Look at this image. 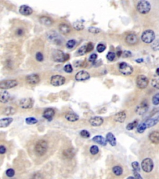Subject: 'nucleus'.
<instances>
[{"mask_svg": "<svg viewBox=\"0 0 159 179\" xmlns=\"http://www.w3.org/2000/svg\"><path fill=\"white\" fill-rule=\"evenodd\" d=\"M48 149V144L46 141L45 140H39L38 141L34 147L35 153L38 156H42L47 151Z\"/></svg>", "mask_w": 159, "mask_h": 179, "instance_id": "nucleus-1", "label": "nucleus"}, {"mask_svg": "<svg viewBox=\"0 0 159 179\" xmlns=\"http://www.w3.org/2000/svg\"><path fill=\"white\" fill-rule=\"evenodd\" d=\"M52 58L55 62H63L69 59L70 56L68 54H64L60 50H55L52 52Z\"/></svg>", "mask_w": 159, "mask_h": 179, "instance_id": "nucleus-2", "label": "nucleus"}, {"mask_svg": "<svg viewBox=\"0 0 159 179\" xmlns=\"http://www.w3.org/2000/svg\"><path fill=\"white\" fill-rule=\"evenodd\" d=\"M155 38V32L151 29H147L144 31L142 34L141 39L146 44L153 43Z\"/></svg>", "mask_w": 159, "mask_h": 179, "instance_id": "nucleus-3", "label": "nucleus"}, {"mask_svg": "<svg viewBox=\"0 0 159 179\" xmlns=\"http://www.w3.org/2000/svg\"><path fill=\"white\" fill-rule=\"evenodd\" d=\"M151 9V3L147 1H139L137 4V10L142 14H146L150 12Z\"/></svg>", "mask_w": 159, "mask_h": 179, "instance_id": "nucleus-4", "label": "nucleus"}, {"mask_svg": "<svg viewBox=\"0 0 159 179\" xmlns=\"http://www.w3.org/2000/svg\"><path fill=\"white\" fill-rule=\"evenodd\" d=\"M153 162L151 158H146L141 162V167L142 170L146 173H150L153 169Z\"/></svg>", "mask_w": 159, "mask_h": 179, "instance_id": "nucleus-5", "label": "nucleus"}, {"mask_svg": "<svg viewBox=\"0 0 159 179\" xmlns=\"http://www.w3.org/2000/svg\"><path fill=\"white\" fill-rule=\"evenodd\" d=\"M119 70L124 75H130L133 72V68L126 62H121L119 66Z\"/></svg>", "mask_w": 159, "mask_h": 179, "instance_id": "nucleus-6", "label": "nucleus"}, {"mask_svg": "<svg viewBox=\"0 0 159 179\" xmlns=\"http://www.w3.org/2000/svg\"><path fill=\"white\" fill-rule=\"evenodd\" d=\"M148 84V79L143 75H140L136 78V85L139 89L146 88Z\"/></svg>", "mask_w": 159, "mask_h": 179, "instance_id": "nucleus-7", "label": "nucleus"}, {"mask_svg": "<svg viewBox=\"0 0 159 179\" xmlns=\"http://www.w3.org/2000/svg\"><path fill=\"white\" fill-rule=\"evenodd\" d=\"M18 85V82L16 80H7L1 81L0 83V88L1 90H7L14 88Z\"/></svg>", "mask_w": 159, "mask_h": 179, "instance_id": "nucleus-8", "label": "nucleus"}, {"mask_svg": "<svg viewBox=\"0 0 159 179\" xmlns=\"http://www.w3.org/2000/svg\"><path fill=\"white\" fill-rule=\"evenodd\" d=\"M65 82V78L60 75H53L51 78V83L55 87L61 86Z\"/></svg>", "mask_w": 159, "mask_h": 179, "instance_id": "nucleus-9", "label": "nucleus"}, {"mask_svg": "<svg viewBox=\"0 0 159 179\" xmlns=\"http://www.w3.org/2000/svg\"><path fill=\"white\" fill-rule=\"evenodd\" d=\"M34 101L32 98H26L21 99L19 102V105L23 109L31 108L33 106Z\"/></svg>", "mask_w": 159, "mask_h": 179, "instance_id": "nucleus-10", "label": "nucleus"}, {"mask_svg": "<svg viewBox=\"0 0 159 179\" xmlns=\"http://www.w3.org/2000/svg\"><path fill=\"white\" fill-rule=\"evenodd\" d=\"M148 109V104L147 101H143L136 109V112L139 115H142L145 114Z\"/></svg>", "mask_w": 159, "mask_h": 179, "instance_id": "nucleus-11", "label": "nucleus"}, {"mask_svg": "<svg viewBox=\"0 0 159 179\" xmlns=\"http://www.w3.org/2000/svg\"><path fill=\"white\" fill-rule=\"evenodd\" d=\"M89 78H90V75H89V73L88 72L84 70L78 72L75 75L76 80L78 82L87 80L89 79Z\"/></svg>", "mask_w": 159, "mask_h": 179, "instance_id": "nucleus-12", "label": "nucleus"}, {"mask_svg": "<svg viewBox=\"0 0 159 179\" xmlns=\"http://www.w3.org/2000/svg\"><path fill=\"white\" fill-rule=\"evenodd\" d=\"M26 80L28 84L34 85L39 83L40 82V77L37 74H31L27 75L26 78Z\"/></svg>", "mask_w": 159, "mask_h": 179, "instance_id": "nucleus-13", "label": "nucleus"}, {"mask_svg": "<svg viewBox=\"0 0 159 179\" xmlns=\"http://www.w3.org/2000/svg\"><path fill=\"white\" fill-rule=\"evenodd\" d=\"M139 41L138 37L135 34H129L126 37V42L127 44L130 46H134L136 45Z\"/></svg>", "mask_w": 159, "mask_h": 179, "instance_id": "nucleus-14", "label": "nucleus"}, {"mask_svg": "<svg viewBox=\"0 0 159 179\" xmlns=\"http://www.w3.org/2000/svg\"><path fill=\"white\" fill-rule=\"evenodd\" d=\"M144 123H145L147 128L155 126L157 123H159V114H158V115L154 116L152 118L147 119V120Z\"/></svg>", "mask_w": 159, "mask_h": 179, "instance_id": "nucleus-15", "label": "nucleus"}, {"mask_svg": "<svg viewBox=\"0 0 159 179\" xmlns=\"http://www.w3.org/2000/svg\"><path fill=\"white\" fill-rule=\"evenodd\" d=\"M89 124H90L92 126L97 127V126H101V124L103 123L104 120L101 117L95 116V117L91 118L90 119H89Z\"/></svg>", "mask_w": 159, "mask_h": 179, "instance_id": "nucleus-16", "label": "nucleus"}, {"mask_svg": "<svg viewBox=\"0 0 159 179\" xmlns=\"http://www.w3.org/2000/svg\"><path fill=\"white\" fill-rule=\"evenodd\" d=\"M19 13L24 16H29L31 15L33 13V10L31 8L27 6V5H22V6L19 8Z\"/></svg>", "mask_w": 159, "mask_h": 179, "instance_id": "nucleus-17", "label": "nucleus"}, {"mask_svg": "<svg viewBox=\"0 0 159 179\" xmlns=\"http://www.w3.org/2000/svg\"><path fill=\"white\" fill-rule=\"evenodd\" d=\"M148 139L150 141L154 144H159V132L157 131H152L148 136Z\"/></svg>", "mask_w": 159, "mask_h": 179, "instance_id": "nucleus-18", "label": "nucleus"}, {"mask_svg": "<svg viewBox=\"0 0 159 179\" xmlns=\"http://www.w3.org/2000/svg\"><path fill=\"white\" fill-rule=\"evenodd\" d=\"M126 113L124 111H122L116 113L114 116V121H116V122L118 123H124L126 120Z\"/></svg>", "mask_w": 159, "mask_h": 179, "instance_id": "nucleus-19", "label": "nucleus"}, {"mask_svg": "<svg viewBox=\"0 0 159 179\" xmlns=\"http://www.w3.org/2000/svg\"><path fill=\"white\" fill-rule=\"evenodd\" d=\"M62 154L65 158L71 159L75 155V149L73 148H67L63 151Z\"/></svg>", "mask_w": 159, "mask_h": 179, "instance_id": "nucleus-20", "label": "nucleus"}, {"mask_svg": "<svg viewBox=\"0 0 159 179\" xmlns=\"http://www.w3.org/2000/svg\"><path fill=\"white\" fill-rule=\"evenodd\" d=\"M58 29L59 31L61 34H64V35H67L68 34H69L71 31V28L68 25L66 24H61L59 25L58 26Z\"/></svg>", "mask_w": 159, "mask_h": 179, "instance_id": "nucleus-21", "label": "nucleus"}, {"mask_svg": "<svg viewBox=\"0 0 159 179\" xmlns=\"http://www.w3.org/2000/svg\"><path fill=\"white\" fill-rule=\"evenodd\" d=\"M93 141L97 144H100L103 146H105L107 145V139L101 136H96L93 138Z\"/></svg>", "mask_w": 159, "mask_h": 179, "instance_id": "nucleus-22", "label": "nucleus"}, {"mask_svg": "<svg viewBox=\"0 0 159 179\" xmlns=\"http://www.w3.org/2000/svg\"><path fill=\"white\" fill-rule=\"evenodd\" d=\"M48 39L49 41L53 42V43L61 44V37H59L58 34L56 32H50V34L48 35Z\"/></svg>", "mask_w": 159, "mask_h": 179, "instance_id": "nucleus-23", "label": "nucleus"}, {"mask_svg": "<svg viewBox=\"0 0 159 179\" xmlns=\"http://www.w3.org/2000/svg\"><path fill=\"white\" fill-rule=\"evenodd\" d=\"M55 115V111L52 108H47L44 111L43 113V116L48 120H51Z\"/></svg>", "mask_w": 159, "mask_h": 179, "instance_id": "nucleus-24", "label": "nucleus"}, {"mask_svg": "<svg viewBox=\"0 0 159 179\" xmlns=\"http://www.w3.org/2000/svg\"><path fill=\"white\" fill-rule=\"evenodd\" d=\"M39 21L42 24L46 26H50L53 24L52 19L47 16H41L39 18Z\"/></svg>", "mask_w": 159, "mask_h": 179, "instance_id": "nucleus-25", "label": "nucleus"}, {"mask_svg": "<svg viewBox=\"0 0 159 179\" xmlns=\"http://www.w3.org/2000/svg\"><path fill=\"white\" fill-rule=\"evenodd\" d=\"M10 94L7 91H1L0 94V101L1 103H6L8 102L10 99Z\"/></svg>", "mask_w": 159, "mask_h": 179, "instance_id": "nucleus-26", "label": "nucleus"}, {"mask_svg": "<svg viewBox=\"0 0 159 179\" xmlns=\"http://www.w3.org/2000/svg\"><path fill=\"white\" fill-rule=\"evenodd\" d=\"M13 121V119L11 118H3L0 120V128H6L9 124H11Z\"/></svg>", "mask_w": 159, "mask_h": 179, "instance_id": "nucleus-27", "label": "nucleus"}, {"mask_svg": "<svg viewBox=\"0 0 159 179\" xmlns=\"http://www.w3.org/2000/svg\"><path fill=\"white\" fill-rule=\"evenodd\" d=\"M107 141L109 143L111 146H115L116 145V137H114V134L112 132H108L106 134V138Z\"/></svg>", "mask_w": 159, "mask_h": 179, "instance_id": "nucleus-28", "label": "nucleus"}, {"mask_svg": "<svg viewBox=\"0 0 159 179\" xmlns=\"http://www.w3.org/2000/svg\"><path fill=\"white\" fill-rule=\"evenodd\" d=\"M65 118L67 121L70 122H75L78 120L79 116L77 114L75 113H68L65 115Z\"/></svg>", "mask_w": 159, "mask_h": 179, "instance_id": "nucleus-29", "label": "nucleus"}, {"mask_svg": "<svg viewBox=\"0 0 159 179\" xmlns=\"http://www.w3.org/2000/svg\"><path fill=\"white\" fill-rule=\"evenodd\" d=\"M113 172L116 176H120L123 173V169L121 166H116L113 168Z\"/></svg>", "mask_w": 159, "mask_h": 179, "instance_id": "nucleus-30", "label": "nucleus"}, {"mask_svg": "<svg viewBox=\"0 0 159 179\" xmlns=\"http://www.w3.org/2000/svg\"><path fill=\"white\" fill-rule=\"evenodd\" d=\"M73 27L75 29L77 30V31H82V30H83L84 28L83 22L80 21H77L76 22H75L73 24Z\"/></svg>", "mask_w": 159, "mask_h": 179, "instance_id": "nucleus-31", "label": "nucleus"}, {"mask_svg": "<svg viewBox=\"0 0 159 179\" xmlns=\"http://www.w3.org/2000/svg\"><path fill=\"white\" fill-rule=\"evenodd\" d=\"M16 113V109H15L14 108L11 107V106H9L5 108L4 109L3 113L5 114V115H13V114Z\"/></svg>", "mask_w": 159, "mask_h": 179, "instance_id": "nucleus-32", "label": "nucleus"}, {"mask_svg": "<svg viewBox=\"0 0 159 179\" xmlns=\"http://www.w3.org/2000/svg\"><path fill=\"white\" fill-rule=\"evenodd\" d=\"M138 125H139V124H138V121L137 120H135V121H134L132 123H129L127 125V126H126V129H127V130H128V131H131V130H132V129H134L135 128H136L137 126H138Z\"/></svg>", "mask_w": 159, "mask_h": 179, "instance_id": "nucleus-33", "label": "nucleus"}, {"mask_svg": "<svg viewBox=\"0 0 159 179\" xmlns=\"http://www.w3.org/2000/svg\"><path fill=\"white\" fill-rule=\"evenodd\" d=\"M147 126L146 125L145 123H142L140 124H139L138 126H137V132L139 133H143L144 131H146V129H147Z\"/></svg>", "mask_w": 159, "mask_h": 179, "instance_id": "nucleus-34", "label": "nucleus"}, {"mask_svg": "<svg viewBox=\"0 0 159 179\" xmlns=\"http://www.w3.org/2000/svg\"><path fill=\"white\" fill-rule=\"evenodd\" d=\"M151 47L154 51H159V39H157L153 41Z\"/></svg>", "mask_w": 159, "mask_h": 179, "instance_id": "nucleus-35", "label": "nucleus"}, {"mask_svg": "<svg viewBox=\"0 0 159 179\" xmlns=\"http://www.w3.org/2000/svg\"><path fill=\"white\" fill-rule=\"evenodd\" d=\"M151 85L157 90H159V78H153L151 81Z\"/></svg>", "mask_w": 159, "mask_h": 179, "instance_id": "nucleus-36", "label": "nucleus"}, {"mask_svg": "<svg viewBox=\"0 0 159 179\" xmlns=\"http://www.w3.org/2000/svg\"><path fill=\"white\" fill-rule=\"evenodd\" d=\"M38 122L37 119L35 118L31 117V118H27L26 119V123L27 124H35Z\"/></svg>", "mask_w": 159, "mask_h": 179, "instance_id": "nucleus-37", "label": "nucleus"}, {"mask_svg": "<svg viewBox=\"0 0 159 179\" xmlns=\"http://www.w3.org/2000/svg\"><path fill=\"white\" fill-rule=\"evenodd\" d=\"M89 151H90V153L92 155H96L99 152V148L97 146L93 145L89 149Z\"/></svg>", "mask_w": 159, "mask_h": 179, "instance_id": "nucleus-38", "label": "nucleus"}, {"mask_svg": "<svg viewBox=\"0 0 159 179\" xmlns=\"http://www.w3.org/2000/svg\"><path fill=\"white\" fill-rule=\"evenodd\" d=\"M152 101L153 105L157 106L158 104H159V93H156L155 95L153 97Z\"/></svg>", "mask_w": 159, "mask_h": 179, "instance_id": "nucleus-39", "label": "nucleus"}, {"mask_svg": "<svg viewBox=\"0 0 159 179\" xmlns=\"http://www.w3.org/2000/svg\"><path fill=\"white\" fill-rule=\"evenodd\" d=\"M132 167L133 168V171H136L137 172H140L141 168L139 163L137 161H134L132 163Z\"/></svg>", "mask_w": 159, "mask_h": 179, "instance_id": "nucleus-40", "label": "nucleus"}, {"mask_svg": "<svg viewBox=\"0 0 159 179\" xmlns=\"http://www.w3.org/2000/svg\"><path fill=\"white\" fill-rule=\"evenodd\" d=\"M76 44V41H75L74 39H72L68 41L67 44H66V46L68 49H72L74 47V46H75Z\"/></svg>", "mask_w": 159, "mask_h": 179, "instance_id": "nucleus-41", "label": "nucleus"}, {"mask_svg": "<svg viewBox=\"0 0 159 179\" xmlns=\"http://www.w3.org/2000/svg\"><path fill=\"white\" fill-rule=\"evenodd\" d=\"M86 53H87V46H82L78 51V54L80 55V56H83V55H84Z\"/></svg>", "mask_w": 159, "mask_h": 179, "instance_id": "nucleus-42", "label": "nucleus"}, {"mask_svg": "<svg viewBox=\"0 0 159 179\" xmlns=\"http://www.w3.org/2000/svg\"><path fill=\"white\" fill-rule=\"evenodd\" d=\"M106 47L105 45H104L103 44H99L98 45V46L96 47V50L99 53H102L104 51H105Z\"/></svg>", "mask_w": 159, "mask_h": 179, "instance_id": "nucleus-43", "label": "nucleus"}, {"mask_svg": "<svg viewBox=\"0 0 159 179\" xmlns=\"http://www.w3.org/2000/svg\"><path fill=\"white\" fill-rule=\"evenodd\" d=\"M88 31L91 33L93 34H98L101 32V29L97 28V27H90L88 28Z\"/></svg>", "mask_w": 159, "mask_h": 179, "instance_id": "nucleus-44", "label": "nucleus"}, {"mask_svg": "<svg viewBox=\"0 0 159 179\" xmlns=\"http://www.w3.org/2000/svg\"><path fill=\"white\" fill-rule=\"evenodd\" d=\"M6 175L8 177H13L15 175V171L13 168H9L6 171Z\"/></svg>", "mask_w": 159, "mask_h": 179, "instance_id": "nucleus-45", "label": "nucleus"}, {"mask_svg": "<svg viewBox=\"0 0 159 179\" xmlns=\"http://www.w3.org/2000/svg\"><path fill=\"white\" fill-rule=\"evenodd\" d=\"M80 134V136L83 138H89L90 137V134H89V132L87 130L81 131Z\"/></svg>", "mask_w": 159, "mask_h": 179, "instance_id": "nucleus-46", "label": "nucleus"}, {"mask_svg": "<svg viewBox=\"0 0 159 179\" xmlns=\"http://www.w3.org/2000/svg\"><path fill=\"white\" fill-rule=\"evenodd\" d=\"M115 57H116V54L113 52H108V54H107V56H106L107 59L109 60V61H113V60L115 58Z\"/></svg>", "mask_w": 159, "mask_h": 179, "instance_id": "nucleus-47", "label": "nucleus"}, {"mask_svg": "<svg viewBox=\"0 0 159 179\" xmlns=\"http://www.w3.org/2000/svg\"><path fill=\"white\" fill-rule=\"evenodd\" d=\"M30 179H43V176L41 173L36 172L33 174V175Z\"/></svg>", "mask_w": 159, "mask_h": 179, "instance_id": "nucleus-48", "label": "nucleus"}, {"mask_svg": "<svg viewBox=\"0 0 159 179\" xmlns=\"http://www.w3.org/2000/svg\"><path fill=\"white\" fill-rule=\"evenodd\" d=\"M63 69H64L65 72H66L67 73H71L73 71V68L70 64L66 65V66L64 67Z\"/></svg>", "mask_w": 159, "mask_h": 179, "instance_id": "nucleus-49", "label": "nucleus"}, {"mask_svg": "<svg viewBox=\"0 0 159 179\" xmlns=\"http://www.w3.org/2000/svg\"><path fill=\"white\" fill-rule=\"evenodd\" d=\"M36 58L38 62H42L44 60V56L42 53L37 52L36 55Z\"/></svg>", "mask_w": 159, "mask_h": 179, "instance_id": "nucleus-50", "label": "nucleus"}, {"mask_svg": "<svg viewBox=\"0 0 159 179\" xmlns=\"http://www.w3.org/2000/svg\"><path fill=\"white\" fill-rule=\"evenodd\" d=\"M97 57H98V56H97V55L96 54H93L91 55L90 56H89V61L91 62V63H93V62L96 61Z\"/></svg>", "mask_w": 159, "mask_h": 179, "instance_id": "nucleus-51", "label": "nucleus"}, {"mask_svg": "<svg viewBox=\"0 0 159 179\" xmlns=\"http://www.w3.org/2000/svg\"><path fill=\"white\" fill-rule=\"evenodd\" d=\"M122 56L124 58H129V57H131L132 56V53H131L130 51H124V52H122Z\"/></svg>", "mask_w": 159, "mask_h": 179, "instance_id": "nucleus-52", "label": "nucleus"}, {"mask_svg": "<svg viewBox=\"0 0 159 179\" xmlns=\"http://www.w3.org/2000/svg\"><path fill=\"white\" fill-rule=\"evenodd\" d=\"M94 48V45L92 42H89L87 45V52H91L92 50Z\"/></svg>", "mask_w": 159, "mask_h": 179, "instance_id": "nucleus-53", "label": "nucleus"}, {"mask_svg": "<svg viewBox=\"0 0 159 179\" xmlns=\"http://www.w3.org/2000/svg\"><path fill=\"white\" fill-rule=\"evenodd\" d=\"M133 173L134 175V177H135L136 179H143L142 176L140 175V174H139V172H137L136 171H133Z\"/></svg>", "mask_w": 159, "mask_h": 179, "instance_id": "nucleus-54", "label": "nucleus"}, {"mask_svg": "<svg viewBox=\"0 0 159 179\" xmlns=\"http://www.w3.org/2000/svg\"><path fill=\"white\" fill-rule=\"evenodd\" d=\"M6 152V147H5L3 146H0V154H4Z\"/></svg>", "mask_w": 159, "mask_h": 179, "instance_id": "nucleus-55", "label": "nucleus"}, {"mask_svg": "<svg viewBox=\"0 0 159 179\" xmlns=\"http://www.w3.org/2000/svg\"><path fill=\"white\" fill-rule=\"evenodd\" d=\"M16 34L17 35H18V36H22V35L24 34V31L22 29H19L17 30Z\"/></svg>", "mask_w": 159, "mask_h": 179, "instance_id": "nucleus-56", "label": "nucleus"}, {"mask_svg": "<svg viewBox=\"0 0 159 179\" xmlns=\"http://www.w3.org/2000/svg\"><path fill=\"white\" fill-rule=\"evenodd\" d=\"M122 51H121V50H119V51H117V52H116V55H117V57H121V56H122Z\"/></svg>", "mask_w": 159, "mask_h": 179, "instance_id": "nucleus-57", "label": "nucleus"}, {"mask_svg": "<svg viewBox=\"0 0 159 179\" xmlns=\"http://www.w3.org/2000/svg\"><path fill=\"white\" fill-rule=\"evenodd\" d=\"M136 62L137 63H142L144 62V60L143 58H138L136 60Z\"/></svg>", "mask_w": 159, "mask_h": 179, "instance_id": "nucleus-58", "label": "nucleus"}, {"mask_svg": "<svg viewBox=\"0 0 159 179\" xmlns=\"http://www.w3.org/2000/svg\"><path fill=\"white\" fill-rule=\"evenodd\" d=\"M156 73H157V75L159 76V67L157 68V70H156Z\"/></svg>", "mask_w": 159, "mask_h": 179, "instance_id": "nucleus-59", "label": "nucleus"}, {"mask_svg": "<svg viewBox=\"0 0 159 179\" xmlns=\"http://www.w3.org/2000/svg\"><path fill=\"white\" fill-rule=\"evenodd\" d=\"M127 179H136L135 177H132V176H131V177H129Z\"/></svg>", "mask_w": 159, "mask_h": 179, "instance_id": "nucleus-60", "label": "nucleus"}]
</instances>
